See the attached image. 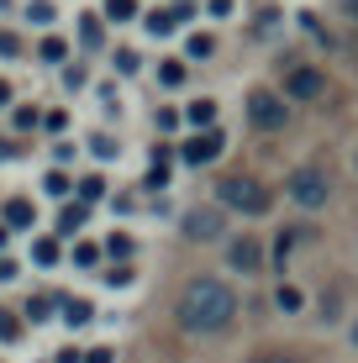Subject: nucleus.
I'll use <instances>...</instances> for the list:
<instances>
[{
  "instance_id": "f257e3e1",
  "label": "nucleus",
  "mask_w": 358,
  "mask_h": 363,
  "mask_svg": "<svg viewBox=\"0 0 358 363\" xmlns=\"http://www.w3.org/2000/svg\"><path fill=\"white\" fill-rule=\"evenodd\" d=\"M179 327L184 332H227L232 316H237V295L221 279H190L179 290Z\"/></svg>"
},
{
  "instance_id": "f03ea898",
  "label": "nucleus",
  "mask_w": 358,
  "mask_h": 363,
  "mask_svg": "<svg viewBox=\"0 0 358 363\" xmlns=\"http://www.w3.org/2000/svg\"><path fill=\"white\" fill-rule=\"evenodd\" d=\"M216 195H221V206L242 211V216H264V211H269V190H264L258 179H248V174H232V179H221Z\"/></svg>"
},
{
  "instance_id": "7ed1b4c3",
  "label": "nucleus",
  "mask_w": 358,
  "mask_h": 363,
  "mask_svg": "<svg viewBox=\"0 0 358 363\" xmlns=\"http://www.w3.org/2000/svg\"><path fill=\"white\" fill-rule=\"evenodd\" d=\"M285 195L295 200V206H306V211L327 206V195H332V179H327V169H316V164L295 169L290 179H285Z\"/></svg>"
},
{
  "instance_id": "20e7f679",
  "label": "nucleus",
  "mask_w": 358,
  "mask_h": 363,
  "mask_svg": "<svg viewBox=\"0 0 358 363\" xmlns=\"http://www.w3.org/2000/svg\"><path fill=\"white\" fill-rule=\"evenodd\" d=\"M248 121H253L258 132H279V127L290 121V106H285L274 90H253V95H248Z\"/></svg>"
},
{
  "instance_id": "39448f33",
  "label": "nucleus",
  "mask_w": 358,
  "mask_h": 363,
  "mask_svg": "<svg viewBox=\"0 0 358 363\" xmlns=\"http://www.w3.org/2000/svg\"><path fill=\"white\" fill-rule=\"evenodd\" d=\"M327 90V74L316 69V64H295L290 74H285V95L290 100H316Z\"/></svg>"
},
{
  "instance_id": "423d86ee",
  "label": "nucleus",
  "mask_w": 358,
  "mask_h": 363,
  "mask_svg": "<svg viewBox=\"0 0 358 363\" xmlns=\"http://www.w3.org/2000/svg\"><path fill=\"white\" fill-rule=\"evenodd\" d=\"M184 237H190V242H216L221 237V211H190V216H184Z\"/></svg>"
},
{
  "instance_id": "0eeeda50",
  "label": "nucleus",
  "mask_w": 358,
  "mask_h": 363,
  "mask_svg": "<svg viewBox=\"0 0 358 363\" xmlns=\"http://www.w3.org/2000/svg\"><path fill=\"white\" fill-rule=\"evenodd\" d=\"M227 258H232L237 274H258V269H264V247H258L253 237H237V242L227 247Z\"/></svg>"
},
{
  "instance_id": "6e6552de",
  "label": "nucleus",
  "mask_w": 358,
  "mask_h": 363,
  "mask_svg": "<svg viewBox=\"0 0 358 363\" xmlns=\"http://www.w3.org/2000/svg\"><path fill=\"white\" fill-rule=\"evenodd\" d=\"M179 153H184V164H211V158L221 153V132H195Z\"/></svg>"
},
{
  "instance_id": "1a4fd4ad",
  "label": "nucleus",
  "mask_w": 358,
  "mask_h": 363,
  "mask_svg": "<svg viewBox=\"0 0 358 363\" xmlns=\"http://www.w3.org/2000/svg\"><path fill=\"white\" fill-rule=\"evenodd\" d=\"M184 121H190L195 132H211V121H216V100H195V106H184Z\"/></svg>"
},
{
  "instance_id": "9d476101",
  "label": "nucleus",
  "mask_w": 358,
  "mask_h": 363,
  "mask_svg": "<svg viewBox=\"0 0 358 363\" xmlns=\"http://www.w3.org/2000/svg\"><path fill=\"white\" fill-rule=\"evenodd\" d=\"M6 221H11V227H32V200H11Z\"/></svg>"
},
{
  "instance_id": "9b49d317",
  "label": "nucleus",
  "mask_w": 358,
  "mask_h": 363,
  "mask_svg": "<svg viewBox=\"0 0 358 363\" xmlns=\"http://www.w3.org/2000/svg\"><path fill=\"white\" fill-rule=\"evenodd\" d=\"M90 316H95V311H90V300H69V306H64V321H69V327H84Z\"/></svg>"
},
{
  "instance_id": "f8f14e48",
  "label": "nucleus",
  "mask_w": 358,
  "mask_h": 363,
  "mask_svg": "<svg viewBox=\"0 0 358 363\" xmlns=\"http://www.w3.org/2000/svg\"><path fill=\"white\" fill-rule=\"evenodd\" d=\"M84 227V206H64V216H58V232H79Z\"/></svg>"
},
{
  "instance_id": "ddd939ff",
  "label": "nucleus",
  "mask_w": 358,
  "mask_h": 363,
  "mask_svg": "<svg viewBox=\"0 0 358 363\" xmlns=\"http://www.w3.org/2000/svg\"><path fill=\"white\" fill-rule=\"evenodd\" d=\"M142 27H147V32H174L179 21H174V11H153V16L142 21Z\"/></svg>"
},
{
  "instance_id": "4468645a",
  "label": "nucleus",
  "mask_w": 358,
  "mask_h": 363,
  "mask_svg": "<svg viewBox=\"0 0 358 363\" xmlns=\"http://www.w3.org/2000/svg\"><path fill=\"white\" fill-rule=\"evenodd\" d=\"M132 11H138V0H106V16L111 21H127Z\"/></svg>"
},
{
  "instance_id": "2eb2a0df",
  "label": "nucleus",
  "mask_w": 358,
  "mask_h": 363,
  "mask_svg": "<svg viewBox=\"0 0 358 363\" xmlns=\"http://www.w3.org/2000/svg\"><path fill=\"white\" fill-rule=\"evenodd\" d=\"M164 179H169V164H164V153H158L153 169H147V190H164Z\"/></svg>"
},
{
  "instance_id": "dca6fc26",
  "label": "nucleus",
  "mask_w": 358,
  "mask_h": 363,
  "mask_svg": "<svg viewBox=\"0 0 358 363\" xmlns=\"http://www.w3.org/2000/svg\"><path fill=\"white\" fill-rule=\"evenodd\" d=\"M274 306H279V311H301V290H290V284H279Z\"/></svg>"
},
{
  "instance_id": "f3484780",
  "label": "nucleus",
  "mask_w": 358,
  "mask_h": 363,
  "mask_svg": "<svg viewBox=\"0 0 358 363\" xmlns=\"http://www.w3.org/2000/svg\"><path fill=\"white\" fill-rule=\"evenodd\" d=\"M158 79L164 84H184V64H158Z\"/></svg>"
},
{
  "instance_id": "a211bd4d",
  "label": "nucleus",
  "mask_w": 358,
  "mask_h": 363,
  "mask_svg": "<svg viewBox=\"0 0 358 363\" xmlns=\"http://www.w3.org/2000/svg\"><path fill=\"white\" fill-rule=\"evenodd\" d=\"M27 16H32V21H53V0H32Z\"/></svg>"
},
{
  "instance_id": "6ab92c4d",
  "label": "nucleus",
  "mask_w": 358,
  "mask_h": 363,
  "mask_svg": "<svg viewBox=\"0 0 358 363\" xmlns=\"http://www.w3.org/2000/svg\"><path fill=\"white\" fill-rule=\"evenodd\" d=\"M79 37H84V48H95V43H101V21H95V16H84V27H79Z\"/></svg>"
},
{
  "instance_id": "aec40b11",
  "label": "nucleus",
  "mask_w": 358,
  "mask_h": 363,
  "mask_svg": "<svg viewBox=\"0 0 358 363\" xmlns=\"http://www.w3.org/2000/svg\"><path fill=\"white\" fill-rule=\"evenodd\" d=\"M64 53H69V48L58 43V37H47V43H43V58H47V64H58V58H64Z\"/></svg>"
},
{
  "instance_id": "412c9836",
  "label": "nucleus",
  "mask_w": 358,
  "mask_h": 363,
  "mask_svg": "<svg viewBox=\"0 0 358 363\" xmlns=\"http://www.w3.org/2000/svg\"><path fill=\"white\" fill-rule=\"evenodd\" d=\"M32 258H37V264H53V258H58V247H53V242H47V237H43V242L32 247Z\"/></svg>"
},
{
  "instance_id": "4be33fe9",
  "label": "nucleus",
  "mask_w": 358,
  "mask_h": 363,
  "mask_svg": "<svg viewBox=\"0 0 358 363\" xmlns=\"http://www.w3.org/2000/svg\"><path fill=\"white\" fill-rule=\"evenodd\" d=\"M211 48H216V43H211V37H206V32H195V37H190V53H195V58H206V53H211Z\"/></svg>"
},
{
  "instance_id": "5701e85b",
  "label": "nucleus",
  "mask_w": 358,
  "mask_h": 363,
  "mask_svg": "<svg viewBox=\"0 0 358 363\" xmlns=\"http://www.w3.org/2000/svg\"><path fill=\"white\" fill-rule=\"evenodd\" d=\"M90 147H95V158H116V153H121V147H116V143H111V137H95V143H90Z\"/></svg>"
},
{
  "instance_id": "b1692460",
  "label": "nucleus",
  "mask_w": 358,
  "mask_h": 363,
  "mask_svg": "<svg viewBox=\"0 0 358 363\" xmlns=\"http://www.w3.org/2000/svg\"><path fill=\"white\" fill-rule=\"evenodd\" d=\"M253 363H306V358H295V353H253Z\"/></svg>"
},
{
  "instance_id": "393cba45",
  "label": "nucleus",
  "mask_w": 358,
  "mask_h": 363,
  "mask_svg": "<svg viewBox=\"0 0 358 363\" xmlns=\"http://www.w3.org/2000/svg\"><path fill=\"white\" fill-rule=\"evenodd\" d=\"M16 332H21V327L6 316V311H0V342H16Z\"/></svg>"
},
{
  "instance_id": "a878e982",
  "label": "nucleus",
  "mask_w": 358,
  "mask_h": 363,
  "mask_svg": "<svg viewBox=\"0 0 358 363\" xmlns=\"http://www.w3.org/2000/svg\"><path fill=\"white\" fill-rule=\"evenodd\" d=\"M79 195H84V200H101V195H106V184H101V179H84V184H79Z\"/></svg>"
},
{
  "instance_id": "bb28decb",
  "label": "nucleus",
  "mask_w": 358,
  "mask_h": 363,
  "mask_svg": "<svg viewBox=\"0 0 358 363\" xmlns=\"http://www.w3.org/2000/svg\"><path fill=\"white\" fill-rule=\"evenodd\" d=\"M47 306H53V300H43V295H37L32 306H27V316H32V321H43V316H47Z\"/></svg>"
},
{
  "instance_id": "cd10ccee",
  "label": "nucleus",
  "mask_w": 358,
  "mask_h": 363,
  "mask_svg": "<svg viewBox=\"0 0 358 363\" xmlns=\"http://www.w3.org/2000/svg\"><path fill=\"white\" fill-rule=\"evenodd\" d=\"M116 69H121V74H132V69H138V53H127V48H121V53H116Z\"/></svg>"
},
{
  "instance_id": "c85d7f7f",
  "label": "nucleus",
  "mask_w": 358,
  "mask_h": 363,
  "mask_svg": "<svg viewBox=\"0 0 358 363\" xmlns=\"http://www.w3.org/2000/svg\"><path fill=\"white\" fill-rule=\"evenodd\" d=\"M84 363H111V347H90V353H84Z\"/></svg>"
},
{
  "instance_id": "c756f323",
  "label": "nucleus",
  "mask_w": 358,
  "mask_h": 363,
  "mask_svg": "<svg viewBox=\"0 0 358 363\" xmlns=\"http://www.w3.org/2000/svg\"><path fill=\"white\" fill-rule=\"evenodd\" d=\"M11 274H16V264H11V258H0V279H11Z\"/></svg>"
},
{
  "instance_id": "7c9ffc66",
  "label": "nucleus",
  "mask_w": 358,
  "mask_h": 363,
  "mask_svg": "<svg viewBox=\"0 0 358 363\" xmlns=\"http://www.w3.org/2000/svg\"><path fill=\"white\" fill-rule=\"evenodd\" d=\"M6 100H11V84H6V79H0V106H6Z\"/></svg>"
},
{
  "instance_id": "2f4dec72",
  "label": "nucleus",
  "mask_w": 358,
  "mask_h": 363,
  "mask_svg": "<svg viewBox=\"0 0 358 363\" xmlns=\"http://www.w3.org/2000/svg\"><path fill=\"white\" fill-rule=\"evenodd\" d=\"M342 6H348V16H353V21H358V0H342Z\"/></svg>"
},
{
  "instance_id": "473e14b6",
  "label": "nucleus",
  "mask_w": 358,
  "mask_h": 363,
  "mask_svg": "<svg viewBox=\"0 0 358 363\" xmlns=\"http://www.w3.org/2000/svg\"><path fill=\"white\" fill-rule=\"evenodd\" d=\"M11 153H16V147H11V143H0V158H11Z\"/></svg>"
},
{
  "instance_id": "72a5a7b5",
  "label": "nucleus",
  "mask_w": 358,
  "mask_h": 363,
  "mask_svg": "<svg viewBox=\"0 0 358 363\" xmlns=\"http://www.w3.org/2000/svg\"><path fill=\"white\" fill-rule=\"evenodd\" d=\"M353 347H358V321H353Z\"/></svg>"
},
{
  "instance_id": "f704fd0d",
  "label": "nucleus",
  "mask_w": 358,
  "mask_h": 363,
  "mask_svg": "<svg viewBox=\"0 0 358 363\" xmlns=\"http://www.w3.org/2000/svg\"><path fill=\"white\" fill-rule=\"evenodd\" d=\"M0 247H6V227H0Z\"/></svg>"
}]
</instances>
